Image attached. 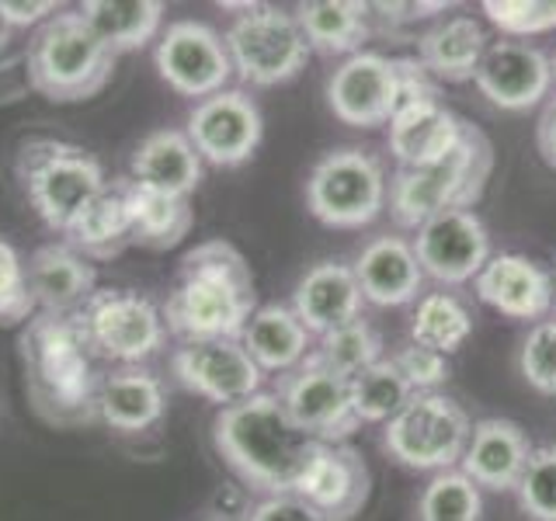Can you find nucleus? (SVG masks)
<instances>
[{"label": "nucleus", "mask_w": 556, "mask_h": 521, "mask_svg": "<svg viewBox=\"0 0 556 521\" xmlns=\"http://www.w3.org/2000/svg\"><path fill=\"white\" fill-rule=\"evenodd\" d=\"M213 442L233 473L268 497L295 494L309 459L327 445L295 424L275 393H254L223 407L213 421Z\"/></svg>", "instance_id": "obj_1"}, {"label": "nucleus", "mask_w": 556, "mask_h": 521, "mask_svg": "<svg viewBox=\"0 0 556 521\" xmlns=\"http://www.w3.org/2000/svg\"><path fill=\"white\" fill-rule=\"evenodd\" d=\"M257 309L254 275L230 240H205L181 257L178 282L161 306L174 338L213 341L240 338Z\"/></svg>", "instance_id": "obj_2"}, {"label": "nucleus", "mask_w": 556, "mask_h": 521, "mask_svg": "<svg viewBox=\"0 0 556 521\" xmlns=\"http://www.w3.org/2000/svg\"><path fill=\"white\" fill-rule=\"evenodd\" d=\"M22 369L35 414L56 428L98 421V376L74 317L35 313L22 330Z\"/></svg>", "instance_id": "obj_3"}, {"label": "nucleus", "mask_w": 556, "mask_h": 521, "mask_svg": "<svg viewBox=\"0 0 556 521\" xmlns=\"http://www.w3.org/2000/svg\"><path fill=\"white\" fill-rule=\"evenodd\" d=\"M494 170V147L477 126H463L459 143L442 161L400 167L390 178V216L400 230H417L445 208H473Z\"/></svg>", "instance_id": "obj_4"}, {"label": "nucleus", "mask_w": 556, "mask_h": 521, "mask_svg": "<svg viewBox=\"0 0 556 521\" xmlns=\"http://www.w3.org/2000/svg\"><path fill=\"white\" fill-rule=\"evenodd\" d=\"M115 52L104 46L80 11L52 14L28 42V84L49 101H87L112 77Z\"/></svg>", "instance_id": "obj_5"}, {"label": "nucleus", "mask_w": 556, "mask_h": 521, "mask_svg": "<svg viewBox=\"0 0 556 521\" xmlns=\"http://www.w3.org/2000/svg\"><path fill=\"white\" fill-rule=\"evenodd\" d=\"M14 174L25 188L28 205L56 233H66L70 223L109 188L104 167L94 156L60 139H28L17 150Z\"/></svg>", "instance_id": "obj_6"}, {"label": "nucleus", "mask_w": 556, "mask_h": 521, "mask_svg": "<svg viewBox=\"0 0 556 521\" xmlns=\"http://www.w3.org/2000/svg\"><path fill=\"white\" fill-rule=\"evenodd\" d=\"M74 320L87 352L122 369L153 358L167 338L161 306L132 289H94L91 300L74 313Z\"/></svg>", "instance_id": "obj_7"}, {"label": "nucleus", "mask_w": 556, "mask_h": 521, "mask_svg": "<svg viewBox=\"0 0 556 521\" xmlns=\"http://www.w3.org/2000/svg\"><path fill=\"white\" fill-rule=\"evenodd\" d=\"M243 14L233 17L223 42L230 52L233 74L243 84L275 87L292 80L309 60V42L295 14L265 4H226Z\"/></svg>", "instance_id": "obj_8"}, {"label": "nucleus", "mask_w": 556, "mask_h": 521, "mask_svg": "<svg viewBox=\"0 0 556 521\" xmlns=\"http://www.w3.org/2000/svg\"><path fill=\"white\" fill-rule=\"evenodd\" d=\"M390 181L372 153L344 147L317 161L306 181V205L324 226L358 230L387 208Z\"/></svg>", "instance_id": "obj_9"}, {"label": "nucleus", "mask_w": 556, "mask_h": 521, "mask_svg": "<svg viewBox=\"0 0 556 521\" xmlns=\"http://www.w3.org/2000/svg\"><path fill=\"white\" fill-rule=\"evenodd\" d=\"M469 414L445 393H414L410 404L387 424L382 445L390 456L407 469H431V473H448L463 462L469 445Z\"/></svg>", "instance_id": "obj_10"}, {"label": "nucleus", "mask_w": 556, "mask_h": 521, "mask_svg": "<svg viewBox=\"0 0 556 521\" xmlns=\"http://www.w3.org/2000/svg\"><path fill=\"white\" fill-rule=\"evenodd\" d=\"M275 396L282 399L286 414L295 424L327 445H338L358 428L352 407V379L327 369L324 361L313 358V352L292 372L278 376Z\"/></svg>", "instance_id": "obj_11"}, {"label": "nucleus", "mask_w": 556, "mask_h": 521, "mask_svg": "<svg viewBox=\"0 0 556 521\" xmlns=\"http://www.w3.org/2000/svg\"><path fill=\"white\" fill-rule=\"evenodd\" d=\"M153 63L161 80L181 98H213L226 91L233 77V63L226 42L205 22H174L156 39Z\"/></svg>", "instance_id": "obj_12"}, {"label": "nucleus", "mask_w": 556, "mask_h": 521, "mask_svg": "<svg viewBox=\"0 0 556 521\" xmlns=\"http://www.w3.org/2000/svg\"><path fill=\"white\" fill-rule=\"evenodd\" d=\"M170 372L188 393L219 407H233L240 399L261 393V376H265L243 352L240 338L185 341L170 355Z\"/></svg>", "instance_id": "obj_13"}, {"label": "nucleus", "mask_w": 556, "mask_h": 521, "mask_svg": "<svg viewBox=\"0 0 556 521\" xmlns=\"http://www.w3.org/2000/svg\"><path fill=\"white\" fill-rule=\"evenodd\" d=\"M414 254L428 278L442 285H463L491 260V233L473 208H445L414 230Z\"/></svg>", "instance_id": "obj_14"}, {"label": "nucleus", "mask_w": 556, "mask_h": 521, "mask_svg": "<svg viewBox=\"0 0 556 521\" xmlns=\"http://www.w3.org/2000/svg\"><path fill=\"white\" fill-rule=\"evenodd\" d=\"M185 132L202 161L213 167H237L254 156L265 122H261L257 104L248 94L226 87L213 98L195 101V109L188 112Z\"/></svg>", "instance_id": "obj_15"}, {"label": "nucleus", "mask_w": 556, "mask_h": 521, "mask_svg": "<svg viewBox=\"0 0 556 521\" xmlns=\"http://www.w3.org/2000/svg\"><path fill=\"white\" fill-rule=\"evenodd\" d=\"M477 91L501 112H529L553 91L549 56L529 42H491L477 69Z\"/></svg>", "instance_id": "obj_16"}, {"label": "nucleus", "mask_w": 556, "mask_h": 521, "mask_svg": "<svg viewBox=\"0 0 556 521\" xmlns=\"http://www.w3.org/2000/svg\"><path fill=\"white\" fill-rule=\"evenodd\" d=\"M327 104L334 118L355 129L390 126L393 118V60L355 52L327 77Z\"/></svg>", "instance_id": "obj_17"}, {"label": "nucleus", "mask_w": 556, "mask_h": 521, "mask_svg": "<svg viewBox=\"0 0 556 521\" xmlns=\"http://www.w3.org/2000/svg\"><path fill=\"white\" fill-rule=\"evenodd\" d=\"M372 491L369 466L362 462V456L352 445H320L317 456L309 459L303 480L295 483L309 508H317L324 521H352Z\"/></svg>", "instance_id": "obj_18"}, {"label": "nucleus", "mask_w": 556, "mask_h": 521, "mask_svg": "<svg viewBox=\"0 0 556 521\" xmlns=\"http://www.w3.org/2000/svg\"><path fill=\"white\" fill-rule=\"evenodd\" d=\"M477 295L511 320H543L553 309V275L526 254H491L477 275Z\"/></svg>", "instance_id": "obj_19"}, {"label": "nucleus", "mask_w": 556, "mask_h": 521, "mask_svg": "<svg viewBox=\"0 0 556 521\" xmlns=\"http://www.w3.org/2000/svg\"><path fill=\"white\" fill-rule=\"evenodd\" d=\"M25 278L39 313H52V317H74L94 295L98 282L94 265L70 243H46L35 251L25 265Z\"/></svg>", "instance_id": "obj_20"}, {"label": "nucleus", "mask_w": 556, "mask_h": 521, "mask_svg": "<svg viewBox=\"0 0 556 521\" xmlns=\"http://www.w3.org/2000/svg\"><path fill=\"white\" fill-rule=\"evenodd\" d=\"M362 289L355 271L341 260H320L313 265L292 292V313L309 330V338H324L362 317Z\"/></svg>", "instance_id": "obj_21"}, {"label": "nucleus", "mask_w": 556, "mask_h": 521, "mask_svg": "<svg viewBox=\"0 0 556 521\" xmlns=\"http://www.w3.org/2000/svg\"><path fill=\"white\" fill-rule=\"evenodd\" d=\"M532 459V445L515 421L486 417L473 424L469 445L463 452V476L483 491H515Z\"/></svg>", "instance_id": "obj_22"}, {"label": "nucleus", "mask_w": 556, "mask_h": 521, "mask_svg": "<svg viewBox=\"0 0 556 521\" xmlns=\"http://www.w3.org/2000/svg\"><path fill=\"white\" fill-rule=\"evenodd\" d=\"M362 300L372 306H404L417 300L425 282V271L417 265V254L404 237H376L369 247H362L352 265Z\"/></svg>", "instance_id": "obj_23"}, {"label": "nucleus", "mask_w": 556, "mask_h": 521, "mask_svg": "<svg viewBox=\"0 0 556 521\" xmlns=\"http://www.w3.org/2000/svg\"><path fill=\"white\" fill-rule=\"evenodd\" d=\"M129 181L188 199L202 181V156L181 129H156L132 150Z\"/></svg>", "instance_id": "obj_24"}, {"label": "nucleus", "mask_w": 556, "mask_h": 521, "mask_svg": "<svg viewBox=\"0 0 556 521\" xmlns=\"http://www.w3.org/2000/svg\"><path fill=\"white\" fill-rule=\"evenodd\" d=\"M167 410V390L150 369H115L98 382V421L118 434L150 431Z\"/></svg>", "instance_id": "obj_25"}, {"label": "nucleus", "mask_w": 556, "mask_h": 521, "mask_svg": "<svg viewBox=\"0 0 556 521\" xmlns=\"http://www.w3.org/2000/svg\"><path fill=\"white\" fill-rule=\"evenodd\" d=\"M466 122L456 118L442 101L417 104L390 118V153L400 167H425L459 143Z\"/></svg>", "instance_id": "obj_26"}, {"label": "nucleus", "mask_w": 556, "mask_h": 521, "mask_svg": "<svg viewBox=\"0 0 556 521\" xmlns=\"http://www.w3.org/2000/svg\"><path fill=\"white\" fill-rule=\"evenodd\" d=\"M240 344L261 372H275V376L292 372L313 352L309 330L300 323L292 306H278V303L254 309L248 327L240 330Z\"/></svg>", "instance_id": "obj_27"}, {"label": "nucleus", "mask_w": 556, "mask_h": 521, "mask_svg": "<svg viewBox=\"0 0 556 521\" xmlns=\"http://www.w3.org/2000/svg\"><path fill=\"white\" fill-rule=\"evenodd\" d=\"M486 46L491 42H486L483 25L477 17L456 14L428 28L421 39H417V60L425 63V69L434 80L463 84L477 77Z\"/></svg>", "instance_id": "obj_28"}, {"label": "nucleus", "mask_w": 556, "mask_h": 521, "mask_svg": "<svg viewBox=\"0 0 556 521\" xmlns=\"http://www.w3.org/2000/svg\"><path fill=\"white\" fill-rule=\"evenodd\" d=\"M126 188V208H129V226H132V243L147 251H170L191 233V213L188 199H174L164 191L143 188L129 178H122Z\"/></svg>", "instance_id": "obj_29"}, {"label": "nucleus", "mask_w": 556, "mask_h": 521, "mask_svg": "<svg viewBox=\"0 0 556 521\" xmlns=\"http://www.w3.org/2000/svg\"><path fill=\"white\" fill-rule=\"evenodd\" d=\"M70 247L84 254L87 260H109L118 257L132 243L129 208H126V188L122 181L109 185L101 195L84 208V213L70 223Z\"/></svg>", "instance_id": "obj_30"}, {"label": "nucleus", "mask_w": 556, "mask_h": 521, "mask_svg": "<svg viewBox=\"0 0 556 521\" xmlns=\"http://www.w3.org/2000/svg\"><path fill=\"white\" fill-rule=\"evenodd\" d=\"M80 17L118 56V52L143 49L161 35L164 4L161 0H87Z\"/></svg>", "instance_id": "obj_31"}, {"label": "nucleus", "mask_w": 556, "mask_h": 521, "mask_svg": "<svg viewBox=\"0 0 556 521\" xmlns=\"http://www.w3.org/2000/svg\"><path fill=\"white\" fill-rule=\"evenodd\" d=\"M369 11L372 4H358V0H313V4H300L295 22H300L309 49L330 52V56H341V52L355 56L372 31Z\"/></svg>", "instance_id": "obj_32"}, {"label": "nucleus", "mask_w": 556, "mask_h": 521, "mask_svg": "<svg viewBox=\"0 0 556 521\" xmlns=\"http://www.w3.org/2000/svg\"><path fill=\"white\" fill-rule=\"evenodd\" d=\"M473 334V317L469 309L448 292H428L421 303L414 309V320H410V341L431 347L439 355H452L469 341Z\"/></svg>", "instance_id": "obj_33"}, {"label": "nucleus", "mask_w": 556, "mask_h": 521, "mask_svg": "<svg viewBox=\"0 0 556 521\" xmlns=\"http://www.w3.org/2000/svg\"><path fill=\"white\" fill-rule=\"evenodd\" d=\"M414 390L400 376L393 358H379L365 372L352 379V407L358 424H390L393 417L410 404Z\"/></svg>", "instance_id": "obj_34"}, {"label": "nucleus", "mask_w": 556, "mask_h": 521, "mask_svg": "<svg viewBox=\"0 0 556 521\" xmlns=\"http://www.w3.org/2000/svg\"><path fill=\"white\" fill-rule=\"evenodd\" d=\"M313 358L324 361L327 369H334L344 379H355L369 365L382 358V338L369 320H352L338 330H327L320 344L313 347Z\"/></svg>", "instance_id": "obj_35"}, {"label": "nucleus", "mask_w": 556, "mask_h": 521, "mask_svg": "<svg viewBox=\"0 0 556 521\" xmlns=\"http://www.w3.org/2000/svg\"><path fill=\"white\" fill-rule=\"evenodd\" d=\"M421 521H480V486L463 473H439L421 497Z\"/></svg>", "instance_id": "obj_36"}, {"label": "nucleus", "mask_w": 556, "mask_h": 521, "mask_svg": "<svg viewBox=\"0 0 556 521\" xmlns=\"http://www.w3.org/2000/svg\"><path fill=\"white\" fill-rule=\"evenodd\" d=\"M518 504L532 521H556V445L532 448V459L521 473Z\"/></svg>", "instance_id": "obj_37"}, {"label": "nucleus", "mask_w": 556, "mask_h": 521, "mask_svg": "<svg viewBox=\"0 0 556 521\" xmlns=\"http://www.w3.org/2000/svg\"><path fill=\"white\" fill-rule=\"evenodd\" d=\"M518 372L535 393L556 396V320H539L521 341Z\"/></svg>", "instance_id": "obj_38"}, {"label": "nucleus", "mask_w": 556, "mask_h": 521, "mask_svg": "<svg viewBox=\"0 0 556 521\" xmlns=\"http://www.w3.org/2000/svg\"><path fill=\"white\" fill-rule=\"evenodd\" d=\"M483 14L504 35H543L556 28V0H486Z\"/></svg>", "instance_id": "obj_39"}, {"label": "nucleus", "mask_w": 556, "mask_h": 521, "mask_svg": "<svg viewBox=\"0 0 556 521\" xmlns=\"http://www.w3.org/2000/svg\"><path fill=\"white\" fill-rule=\"evenodd\" d=\"M39 306L31 300L28 278H25V260L8 240H0V327H17L28 323Z\"/></svg>", "instance_id": "obj_40"}, {"label": "nucleus", "mask_w": 556, "mask_h": 521, "mask_svg": "<svg viewBox=\"0 0 556 521\" xmlns=\"http://www.w3.org/2000/svg\"><path fill=\"white\" fill-rule=\"evenodd\" d=\"M393 365L400 369V376L407 379V386L414 393H434L448 379V358L414 341L400 347L393 355Z\"/></svg>", "instance_id": "obj_41"}, {"label": "nucleus", "mask_w": 556, "mask_h": 521, "mask_svg": "<svg viewBox=\"0 0 556 521\" xmlns=\"http://www.w3.org/2000/svg\"><path fill=\"white\" fill-rule=\"evenodd\" d=\"M439 101V80H434L417 56L393 60V115L417 109V104Z\"/></svg>", "instance_id": "obj_42"}, {"label": "nucleus", "mask_w": 556, "mask_h": 521, "mask_svg": "<svg viewBox=\"0 0 556 521\" xmlns=\"http://www.w3.org/2000/svg\"><path fill=\"white\" fill-rule=\"evenodd\" d=\"M248 521H324V514L309 508L300 494H275L261 500L248 514Z\"/></svg>", "instance_id": "obj_43"}, {"label": "nucleus", "mask_w": 556, "mask_h": 521, "mask_svg": "<svg viewBox=\"0 0 556 521\" xmlns=\"http://www.w3.org/2000/svg\"><path fill=\"white\" fill-rule=\"evenodd\" d=\"M0 11H4V17L11 22V28H28V25H46L52 14H60L56 4H49V0H42V4H25V0H0Z\"/></svg>", "instance_id": "obj_44"}, {"label": "nucleus", "mask_w": 556, "mask_h": 521, "mask_svg": "<svg viewBox=\"0 0 556 521\" xmlns=\"http://www.w3.org/2000/svg\"><path fill=\"white\" fill-rule=\"evenodd\" d=\"M535 147H539V156L556 170V98H549L543 104V112H539V122H535Z\"/></svg>", "instance_id": "obj_45"}, {"label": "nucleus", "mask_w": 556, "mask_h": 521, "mask_svg": "<svg viewBox=\"0 0 556 521\" xmlns=\"http://www.w3.org/2000/svg\"><path fill=\"white\" fill-rule=\"evenodd\" d=\"M372 11H379L387 22H425V17H434V14H442V11H448V4H442V0H434V4H372Z\"/></svg>", "instance_id": "obj_46"}, {"label": "nucleus", "mask_w": 556, "mask_h": 521, "mask_svg": "<svg viewBox=\"0 0 556 521\" xmlns=\"http://www.w3.org/2000/svg\"><path fill=\"white\" fill-rule=\"evenodd\" d=\"M11 35H14V28H11V22H8V17H4V11H0V49H8Z\"/></svg>", "instance_id": "obj_47"}, {"label": "nucleus", "mask_w": 556, "mask_h": 521, "mask_svg": "<svg viewBox=\"0 0 556 521\" xmlns=\"http://www.w3.org/2000/svg\"><path fill=\"white\" fill-rule=\"evenodd\" d=\"M549 77H553V87H556V52L549 56Z\"/></svg>", "instance_id": "obj_48"}, {"label": "nucleus", "mask_w": 556, "mask_h": 521, "mask_svg": "<svg viewBox=\"0 0 556 521\" xmlns=\"http://www.w3.org/2000/svg\"><path fill=\"white\" fill-rule=\"evenodd\" d=\"M553 309H556V271H553Z\"/></svg>", "instance_id": "obj_49"}]
</instances>
